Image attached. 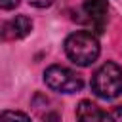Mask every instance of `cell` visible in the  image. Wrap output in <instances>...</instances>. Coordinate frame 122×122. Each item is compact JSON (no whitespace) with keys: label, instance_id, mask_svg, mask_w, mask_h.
Here are the masks:
<instances>
[{"label":"cell","instance_id":"6da1fadb","mask_svg":"<svg viewBox=\"0 0 122 122\" xmlns=\"http://www.w3.org/2000/svg\"><path fill=\"white\" fill-rule=\"evenodd\" d=\"M65 53L72 63H76L80 67H88L99 57V42L92 32L76 30L71 36H67Z\"/></svg>","mask_w":122,"mask_h":122},{"label":"cell","instance_id":"7a4b0ae2","mask_svg":"<svg viewBox=\"0 0 122 122\" xmlns=\"http://www.w3.org/2000/svg\"><path fill=\"white\" fill-rule=\"evenodd\" d=\"M92 90L97 97L103 99L118 97L122 93V69L112 61L101 65L92 76Z\"/></svg>","mask_w":122,"mask_h":122},{"label":"cell","instance_id":"3957f363","mask_svg":"<svg viewBox=\"0 0 122 122\" xmlns=\"http://www.w3.org/2000/svg\"><path fill=\"white\" fill-rule=\"evenodd\" d=\"M44 82L48 84V88H51L55 92H61V93H76L84 86L82 78L74 71H71L67 67H61V65L48 67L46 72H44Z\"/></svg>","mask_w":122,"mask_h":122},{"label":"cell","instance_id":"277c9868","mask_svg":"<svg viewBox=\"0 0 122 122\" xmlns=\"http://www.w3.org/2000/svg\"><path fill=\"white\" fill-rule=\"evenodd\" d=\"M32 30V21L27 15H17L13 19L0 23V38L2 40H19L25 38Z\"/></svg>","mask_w":122,"mask_h":122},{"label":"cell","instance_id":"5b68a950","mask_svg":"<svg viewBox=\"0 0 122 122\" xmlns=\"http://www.w3.org/2000/svg\"><path fill=\"white\" fill-rule=\"evenodd\" d=\"M84 13L88 15V19L95 27V30L97 32H103V29L107 25V13H109L107 2L105 0H86Z\"/></svg>","mask_w":122,"mask_h":122},{"label":"cell","instance_id":"8992f818","mask_svg":"<svg viewBox=\"0 0 122 122\" xmlns=\"http://www.w3.org/2000/svg\"><path fill=\"white\" fill-rule=\"evenodd\" d=\"M76 120L78 122H107V114L95 103L84 99L76 107Z\"/></svg>","mask_w":122,"mask_h":122},{"label":"cell","instance_id":"52a82bcc","mask_svg":"<svg viewBox=\"0 0 122 122\" xmlns=\"http://www.w3.org/2000/svg\"><path fill=\"white\" fill-rule=\"evenodd\" d=\"M0 122H30V118L25 112H19V111H2Z\"/></svg>","mask_w":122,"mask_h":122},{"label":"cell","instance_id":"ba28073f","mask_svg":"<svg viewBox=\"0 0 122 122\" xmlns=\"http://www.w3.org/2000/svg\"><path fill=\"white\" fill-rule=\"evenodd\" d=\"M107 122H122V105L114 107V109L107 114Z\"/></svg>","mask_w":122,"mask_h":122},{"label":"cell","instance_id":"9c48e42d","mask_svg":"<svg viewBox=\"0 0 122 122\" xmlns=\"http://www.w3.org/2000/svg\"><path fill=\"white\" fill-rule=\"evenodd\" d=\"M51 2L53 0H29V4L34 8H48V6H51Z\"/></svg>","mask_w":122,"mask_h":122},{"label":"cell","instance_id":"30bf717a","mask_svg":"<svg viewBox=\"0 0 122 122\" xmlns=\"http://www.w3.org/2000/svg\"><path fill=\"white\" fill-rule=\"evenodd\" d=\"M19 4V0H0V10H11Z\"/></svg>","mask_w":122,"mask_h":122}]
</instances>
